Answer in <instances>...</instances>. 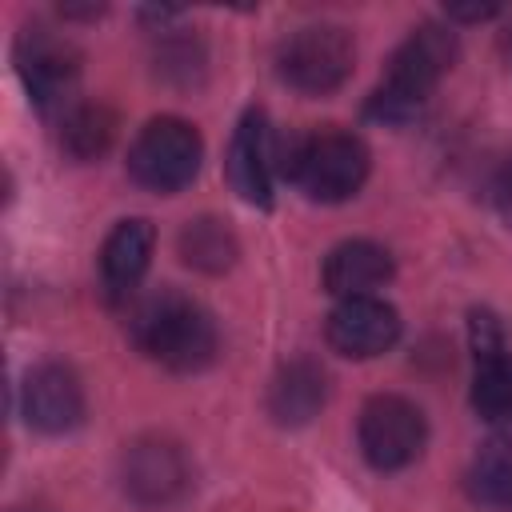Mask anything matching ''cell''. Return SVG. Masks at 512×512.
Listing matches in <instances>:
<instances>
[{"label":"cell","instance_id":"ffe728a7","mask_svg":"<svg viewBox=\"0 0 512 512\" xmlns=\"http://www.w3.org/2000/svg\"><path fill=\"white\" fill-rule=\"evenodd\" d=\"M500 208H504V216L512 220V164H508L504 176H500Z\"/></svg>","mask_w":512,"mask_h":512},{"label":"cell","instance_id":"8992f818","mask_svg":"<svg viewBox=\"0 0 512 512\" xmlns=\"http://www.w3.org/2000/svg\"><path fill=\"white\" fill-rule=\"evenodd\" d=\"M16 72L40 112H68V100L80 80V52L60 32L28 24L16 36Z\"/></svg>","mask_w":512,"mask_h":512},{"label":"cell","instance_id":"7a4b0ae2","mask_svg":"<svg viewBox=\"0 0 512 512\" xmlns=\"http://www.w3.org/2000/svg\"><path fill=\"white\" fill-rule=\"evenodd\" d=\"M456 52H460V40H456V32L448 24L428 20V24L412 28L404 36V44L392 52L388 72H384L380 88L368 96L364 112L372 120H380V124L412 120L428 104V96L440 84V76L456 64Z\"/></svg>","mask_w":512,"mask_h":512},{"label":"cell","instance_id":"30bf717a","mask_svg":"<svg viewBox=\"0 0 512 512\" xmlns=\"http://www.w3.org/2000/svg\"><path fill=\"white\" fill-rule=\"evenodd\" d=\"M324 336H328L332 352L352 356V360H372V356H380L396 344L400 316L380 296H352V300H340L328 312Z\"/></svg>","mask_w":512,"mask_h":512},{"label":"cell","instance_id":"5b68a950","mask_svg":"<svg viewBox=\"0 0 512 512\" xmlns=\"http://www.w3.org/2000/svg\"><path fill=\"white\" fill-rule=\"evenodd\" d=\"M356 64V44L340 24H304L276 48V76L304 92V96H328L336 92Z\"/></svg>","mask_w":512,"mask_h":512},{"label":"cell","instance_id":"52a82bcc","mask_svg":"<svg viewBox=\"0 0 512 512\" xmlns=\"http://www.w3.org/2000/svg\"><path fill=\"white\" fill-rule=\"evenodd\" d=\"M356 436H360V452L372 468L396 472V468H408L424 452L428 424H424V412L408 396L380 392L360 408Z\"/></svg>","mask_w":512,"mask_h":512},{"label":"cell","instance_id":"9a60e30c","mask_svg":"<svg viewBox=\"0 0 512 512\" xmlns=\"http://www.w3.org/2000/svg\"><path fill=\"white\" fill-rule=\"evenodd\" d=\"M176 248H180V260H184L188 268L208 272V276L232 268L236 256H240V244H236L232 228H228L224 220H216V216H196V220H188V224L180 228V236H176Z\"/></svg>","mask_w":512,"mask_h":512},{"label":"cell","instance_id":"44dd1931","mask_svg":"<svg viewBox=\"0 0 512 512\" xmlns=\"http://www.w3.org/2000/svg\"><path fill=\"white\" fill-rule=\"evenodd\" d=\"M504 44H508V56H512V32H508V36H504Z\"/></svg>","mask_w":512,"mask_h":512},{"label":"cell","instance_id":"ba28073f","mask_svg":"<svg viewBox=\"0 0 512 512\" xmlns=\"http://www.w3.org/2000/svg\"><path fill=\"white\" fill-rule=\"evenodd\" d=\"M120 480H124V492L140 508H168L192 488V464L180 444L164 436H144L128 444Z\"/></svg>","mask_w":512,"mask_h":512},{"label":"cell","instance_id":"3957f363","mask_svg":"<svg viewBox=\"0 0 512 512\" xmlns=\"http://www.w3.org/2000/svg\"><path fill=\"white\" fill-rule=\"evenodd\" d=\"M280 172L316 204H340L368 180V148L360 136L324 128L288 144Z\"/></svg>","mask_w":512,"mask_h":512},{"label":"cell","instance_id":"277c9868","mask_svg":"<svg viewBox=\"0 0 512 512\" xmlns=\"http://www.w3.org/2000/svg\"><path fill=\"white\" fill-rule=\"evenodd\" d=\"M200 160H204V140L196 124L180 116H156L136 132L128 148V176L148 192L172 196L196 180Z\"/></svg>","mask_w":512,"mask_h":512},{"label":"cell","instance_id":"6da1fadb","mask_svg":"<svg viewBox=\"0 0 512 512\" xmlns=\"http://www.w3.org/2000/svg\"><path fill=\"white\" fill-rule=\"evenodd\" d=\"M128 336L148 360L164 364L168 372H200L216 360L220 348L208 308L176 288L140 296L128 308Z\"/></svg>","mask_w":512,"mask_h":512},{"label":"cell","instance_id":"9c48e42d","mask_svg":"<svg viewBox=\"0 0 512 512\" xmlns=\"http://www.w3.org/2000/svg\"><path fill=\"white\" fill-rule=\"evenodd\" d=\"M20 412H24L28 428H36L44 436L72 432L84 420V388H80V376L68 364H56V360L36 364L24 376Z\"/></svg>","mask_w":512,"mask_h":512},{"label":"cell","instance_id":"7c38bea8","mask_svg":"<svg viewBox=\"0 0 512 512\" xmlns=\"http://www.w3.org/2000/svg\"><path fill=\"white\" fill-rule=\"evenodd\" d=\"M152 248H156V228L144 216L120 220L100 248V280L108 300H128L136 292V284L144 280L148 264H152Z\"/></svg>","mask_w":512,"mask_h":512},{"label":"cell","instance_id":"8fae6325","mask_svg":"<svg viewBox=\"0 0 512 512\" xmlns=\"http://www.w3.org/2000/svg\"><path fill=\"white\" fill-rule=\"evenodd\" d=\"M272 168H276V140L268 132V116L260 108H248L228 144V160H224L228 184L244 204L268 208L272 204Z\"/></svg>","mask_w":512,"mask_h":512},{"label":"cell","instance_id":"d6986e66","mask_svg":"<svg viewBox=\"0 0 512 512\" xmlns=\"http://www.w3.org/2000/svg\"><path fill=\"white\" fill-rule=\"evenodd\" d=\"M496 12H500L496 4H448V20H464V24L488 20V16H496Z\"/></svg>","mask_w":512,"mask_h":512},{"label":"cell","instance_id":"ac0fdd59","mask_svg":"<svg viewBox=\"0 0 512 512\" xmlns=\"http://www.w3.org/2000/svg\"><path fill=\"white\" fill-rule=\"evenodd\" d=\"M472 408L488 424H512V352H496L476 360L472 376Z\"/></svg>","mask_w":512,"mask_h":512},{"label":"cell","instance_id":"4fadbf2b","mask_svg":"<svg viewBox=\"0 0 512 512\" xmlns=\"http://www.w3.org/2000/svg\"><path fill=\"white\" fill-rule=\"evenodd\" d=\"M392 280V256L376 240H344L324 260V288L340 300L372 296Z\"/></svg>","mask_w":512,"mask_h":512},{"label":"cell","instance_id":"e0dca14e","mask_svg":"<svg viewBox=\"0 0 512 512\" xmlns=\"http://www.w3.org/2000/svg\"><path fill=\"white\" fill-rule=\"evenodd\" d=\"M116 140V112L108 104H72L60 120V144L76 160H96Z\"/></svg>","mask_w":512,"mask_h":512},{"label":"cell","instance_id":"5bb4252c","mask_svg":"<svg viewBox=\"0 0 512 512\" xmlns=\"http://www.w3.org/2000/svg\"><path fill=\"white\" fill-rule=\"evenodd\" d=\"M328 400V376L316 360L308 356H296L288 360L276 376H272V388H268V412L276 424L284 428H300L308 424Z\"/></svg>","mask_w":512,"mask_h":512},{"label":"cell","instance_id":"2e32d148","mask_svg":"<svg viewBox=\"0 0 512 512\" xmlns=\"http://www.w3.org/2000/svg\"><path fill=\"white\" fill-rule=\"evenodd\" d=\"M468 492L476 504L512 512V436L488 440L468 464Z\"/></svg>","mask_w":512,"mask_h":512}]
</instances>
